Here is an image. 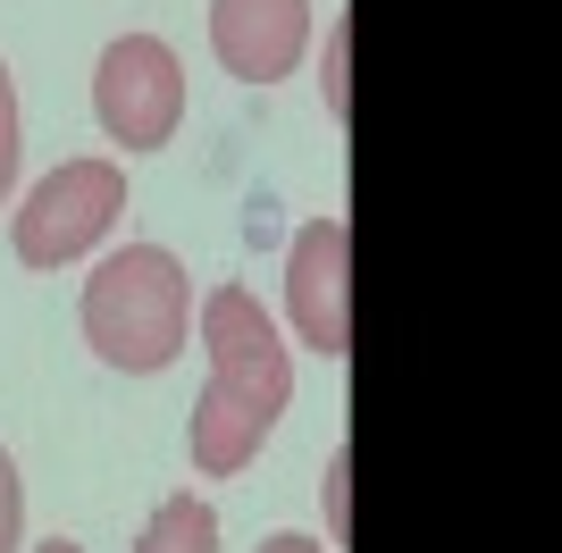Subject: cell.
<instances>
[{"instance_id": "cell-5", "label": "cell", "mask_w": 562, "mask_h": 553, "mask_svg": "<svg viewBox=\"0 0 562 553\" xmlns=\"http://www.w3.org/2000/svg\"><path fill=\"white\" fill-rule=\"evenodd\" d=\"M285 311H294V336L319 361L352 352V227L336 210L294 235V252H285Z\"/></svg>"}, {"instance_id": "cell-12", "label": "cell", "mask_w": 562, "mask_h": 553, "mask_svg": "<svg viewBox=\"0 0 562 553\" xmlns=\"http://www.w3.org/2000/svg\"><path fill=\"white\" fill-rule=\"evenodd\" d=\"M260 553H328V545H319V537H294V529H285V537H269Z\"/></svg>"}, {"instance_id": "cell-7", "label": "cell", "mask_w": 562, "mask_h": 553, "mask_svg": "<svg viewBox=\"0 0 562 553\" xmlns=\"http://www.w3.org/2000/svg\"><path fill=\"white\" fill-rule=\"evenodd\" d=\"M135 553H218V511L186 486V495H168V504L143 520Z\"/></svg>"}, {"instance_id": "cell-8", "label": "cell", "mask_w": 562, "mask_h": 553, "mask_svg": "<svg viewBox=\"0 0 562 553\" xmlns=\"http://www.w3.org/2000/svg\"><path fill=\"white\" fill-rule=\"evenodd\" d=\"M18 151H25V135H18V84H9V68H0V202L18 193Z\"/></svg>"}, {"instance_id": "cell-2", "label": "cell", "mask_w": 562, "mask_h": 553, "mask_svg": "<svg viewBox=\"0 0 562 553\" xmlns=\"http://www.w3.org/2000/svg\"><path fill=\"white\" fill-rule=\"evenodd\" d=\"M85 345L126 377H151L193 336V276L168 244H126L85 276Z\"/></svg>"}, {"instance_id": "cell-13", "label": "cell", "mask_w": 562, "mask_h": 553, "mask_svg": "<svg viewBox=\"0 0 562 553\" xmlns=\"http://www.w3.org/2000/svg\"><path fill=\"white\" fill-rule=\"evenodd\" d=\"M34 553H85V545H68V537H50V545H34Z\"/></svg>"}, {"instance_id": "cell-3", "label": "cell", "mask_w": 562, "mask_h": 553, "mask_svg": "<svg viewBox=\"0 0 562 553\" xmlns=\"http://www.w3.org/2000/svg\"><path fill=\"white\" fill-rule=\"evenodd\" d=\"M126 210V168L117 160H59L9 218V244H18L25 269H68L117 227Z\"/></svg>"}, {"instance_id": "cell-11", "label": "cell", "mask_w": 562, "mask_h": 553, "mask_svg": "<svg viewBox=\"0 0 562 553\" xmlns=\"http://www.w3.org/2000/svg\"><path fill=\"white\" fill-rule=\"evenodd\" d=\"M345 478H352V444L328 453V545H345Z\"/></svg>"}, {"instance_id": "cell-9", "label": "cell", "mask_w": 562, "mask_h": 553, "mask_svg": "<svg viewBox=\"0 0 562 553\" xmlns=\"http://www.w3.org/2000/svg\"><path fill=\"white\" fill-rule=\"evenodd\" d=\"M25 545V486H18V461L0 453V553Z\"/></svg>"}, {"instance_id": "cell-4", "label": "cell", "mask_w": 562, "mask_h": 553, "mask_svg": "<svg viewBox=\"0 0 562 553\" xmlns=\"http://www.w3.org/2000/svg\"><path fill=\"white\" fill-rule=\"evenodd\" d=\"M93 117L101 135L126 143V151H160L186 117V68L160 34H117L93 68Z\"/></svg>"}, {"instance_id": "cell-1", "label": "cell", "mask_w": 562, "mask_h": 553, "mask_svg": "<svg viewBox=\"0 0 562 553\" xmlns=\"http://www.w3.org/2000/svg\"><path fill=\"white\" fill-rule=\"evenodd\" d=\"M193 319H202V352H211V386L186 419V453L202 478H235L294 403V352L244 285H211Z\"/></svg>"}, {"instance_id": "cell-6", "label": "cell", "mask_w": 562, "mask_h": 553, "mask_svg": "<svg viewBox=\"0 0 562 553\" xmlns=\"http://www.w3.org/2000/svg\"><path fill=\"white\" fill-rule=\"evenodd\" d=\"M311 43V0H211V50L235 84H278Z\"/></svg>"}, {"instance_id": "cell-10", "label": "cell", "mask_w": 562, "mask_h": 553, "mask_svg": "<svg viewBox=\"0 0 562 553\" xmlns=\"http://www.w3.org/2000/svg\"><path fill=\"white\" fill-rule=\"evenodd\" d=\"M345 43H352V25L336 18L328 25V68H319V84H328V117L345 126V110H352V92H345Z\"/></svg>"}]
</instances>
